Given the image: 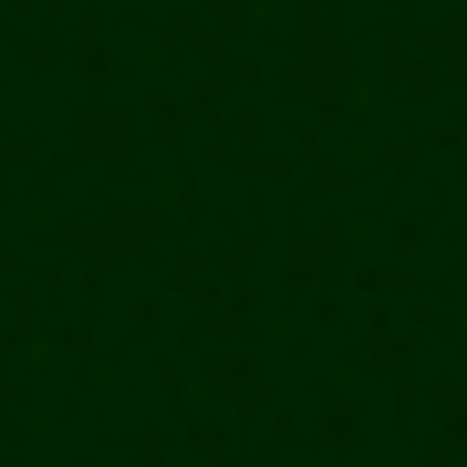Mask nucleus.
I'll return each instance as SVG.
<instances>
[]
</instances>
